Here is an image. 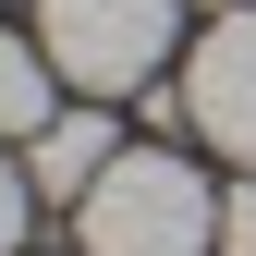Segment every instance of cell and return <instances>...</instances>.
Wrapping results in <instances>:
<instances>
[{"label":"cell","instance_id":"cell-1","mask_svg":"<svg viewBox=\"0 0 256 256\" xmlns=\"http://www.w3.org/2000/svg\"><path fill=\"white\" fill-rule=\"evenodd\" d=\"M74 256H220V183L183 146H122L86 183V244Z\"/></svg>","mask_w":256,"mask_h":256},{"label":"cell","instance_id":"cell-2","mask_svg":"<svg viewBox=\"0 0 256 256\" xmlns=\"http://www.w3.org/2000/svg\"><path fill=\"white\" fill-rule=\"evenodd\" d=\"M37 49L86 98H134L183 49V0H37Z\"/></svg>","mask_w":256,"mask_h":256},{"label":"cell","instance_id":"cell-3","mask_svg":"<svg viewBox=\"0 0 256 256\" xmlns=\"http://www.w3.org/2000/svg\"><path fill=\"white\" fill-rule=\"evenodd\" d=\"M146 98L171 110V122H196L220 158L256 171V12H220L208 37H196V61H183V86H146Z\"/></svg>","mask_w":256,"mask_h":256},{"label":"cell","instance_id":"cell-4","mask_svg":"<svg viewBox=\"0 0 256 256\" xmlns=\"http://www.w3.org/2000/svg\"><path fill=\"white\" fill-rule=\"evenodd\" d=\"M110 158H122V134H110V110L86 98V110H61L49 134L24 146V171H37V196H74V208H86V183H98Z\"/></svg>","mask_w":256,"mask_h":256},{"label":"cell","instance_id":"cell-5","mask_svg":"<svg viewBox=\"0 0 256 256\" xmlns=\"http://www.w3.org/2000/svg\"><path fill=\"white\" fill-rule=\"evenodd\" d=\"M61 122V61L37 37H0V146H37Z\"/></svg>","mask_w":256,"mask_h":256},{"label":"cell","instance_id":"cell-6","mask_svg":"<svg viewBox=\"0 0 256 256\" xmlns=\"http://www.w3.org/2000/svg\"><path fill=\"white\" fill-rule=\"evenodd\" d=\"M24 220H37V171L0 146V256H24Z\"/></svg>","mask_w":256,"mask_h":256},{"label":"cell","instance_id":"cell-7","mask_svg":"<svg viewBox=\"0 0 256 256\" xmlns=\"http://www.w3.org/2000/svg\"><path fill=\"white\" fill-rule=\"evenodd\" d=\"M220 256H256V171L220 183Z\"/></svg>","mask_w":256,"mask_h":256}]
</instances>
